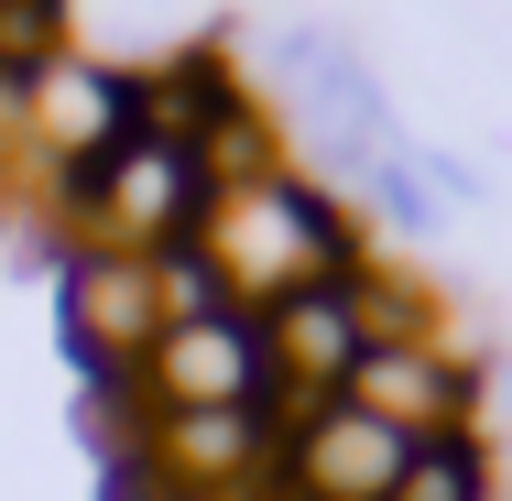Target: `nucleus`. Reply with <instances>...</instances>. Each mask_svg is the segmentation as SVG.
<instances>
[{
	"mask_svg": "<svg viewBox=\"0 0 512 501\" xmlns=\"http://www.w3.org/2000/svg\"><path fill=\"white\" fill-rule=\"evenodd\" d=\"M414 175H425V197H458V207L491 197V175H480L469 153H447V142H414Z\"/></svg>",
	"mask_w": 512,
	"mask_h": 501,
	"instance_id": "9b49d317",
	"label": "nucleus"
},
{
	"mask_svg": "<svg viewBox=\"0 0 512 501\" xmlns=\"http://www.w3.org/2000/svg\"><path fill=\"white\" fill-rule=\"evenodd\" d=\"M153 316L197 327V316H251V305L229 295V273L207 262V240H175V251H153Z\"/></svg>",
	"mask_w": 512,
	"mask_h": 501,
	"instance_id": "6e6552de",
	"label": "nucleus"
},
{
	"mask_svg": "<svg viewBox=\"0 0 512 501\" xmlns=\"http://www.w3.org/2000/svg\"><path fill=\"white\" fill-rule=\"evenodd\" d=\"M262 360H273V393H284V414H306V403H338V393H349V371H360L349 273H338V284H295V295L262 305Z\"/></svg>",
	"mask_w": 512,
	"mask_h": 501,
	"instance_id": "39448f33",
	"label": "nucleus"
},
{
	"mask_svg": "<svg viewBox=\"0 0 512 501\" xmlns=\"http://www.w3.org/2000/svg\"><path fill=\"white\" fill-rule=\"evenodd\" d=\"M66 22H77L66 0H0V66H11V77H44L55 55H77Z\"/></svg>",
	"mask_w": 512,
	"mask_h": 501,
	"instance_id": "1a4fd4ad",
	"label": "nucleus"
},
{
	"mask_svg": "<svg viewBox=\"0 0 512 501\" xmlns=\"http://www.w3.org/2000/svg\"><path fill=\"white\" fill-rule=\"evenodd\" d=\"M142 425L153 414H240V403H273V360H262V316H197V327H164L131 371Z\"/></svg>",
	"mask_w": 512,
	"mask_h": 501,
	"instance_id": "f03ea898",
	"label": "nucleus"
},
{
	"mask_svg": "<svg viewBox=\"0 0 512 501\" xmlns=\"http://www.w3.org/2000/svg\"><path fill=\"white\" fill-rule=\"evenodd\" d=\"M207 262L229 273V295L262 305L295 295V284H338V273H360L371 262V229H360V207H338L327 186H306L295 164L284 175H262V186H229V197H207Z\"/></svg>",
	"mask_w": 512,
	"mask_h": 501,
	"instance_id": "f257e3e1",
	"label": "nucleus"
},
{
	"mask_svg": "<svg viewBox=\"0 0 512 501\" xmlns=\"http://www.w3.org/2000/svg\"><path fill=\"white\" fill-rule=\"evenodd\" d=\"M349 316H360V349H425V338L447 327V305L425 295L414 273H382V262L349 273Z\"/></svg>",
	"mask_w": 512,
	"mask_h": 501,
	"instance_id": "0eeeda50",
	"label": "nucleus"
},
{
	"mask_svg": "<svg viewBox=\"0 0 512 501\" xmlns=\"http://www.w3.org/2000/svg\"><path fill=\"white\" fill-rule=\"evenodd\" d=\"M131 131V66H99V55H55L33 88H22V153L55 175V164H99Z\"/></svg>",
	"mask_w": 512,
	"mask_h": 501,
	"instance_id": "20e7f679",
	"label": "nucleus"
},
{
	"mask_svg": "<svg viewBox=\"0 0 512 501\" xmlns=\"http://www.w3.org/2000/svg\"><path fill=\"white\" fill-rule=\"evenodd\" d=\"M66 327H77L88 371H131V360L164 338V316H153V262H131V251H88V262L66 273Z\"/></svg>",
	"mask_w": 512,
	"mask_h": 501,
	"instance_id": "423d86ee",
	"label": "nucleus"
},
{
	"mask_svg": "<svg viewBox=\"0 0 512 501\" xmlns=\"http://www.w3.org/2000/svg\"><path fill=\"white\" fill-rule=\"evenodd\" d=\"M349 197H371V207H382V229H404V240H436V197H425L414 153H393V164H360V175H349Z\"/></svg>",
	"mask_w": 512,
	"mask_h": 501,
	"instance_id": "9d476101",
	"label": "nucleus"
},
{
	"mask_svg": "<svg viewBox=\"0 0 512 501\" xmlns=\"http://www.w3.org/2000/svg\"><path fill=\"white\" fill-rule=\"evenodd\" d=\"M371 425H393L404 447H436V436H480V414H491V371L480 360H458L447 338H425V349H360V371H349V393Z\"/></svg>",
	"mask_w": 512,
	"mask_h": 501,
	"instance_id": "7ed1b4c3",
	"label": "nucleus"
}]
</instances>
